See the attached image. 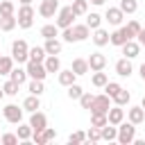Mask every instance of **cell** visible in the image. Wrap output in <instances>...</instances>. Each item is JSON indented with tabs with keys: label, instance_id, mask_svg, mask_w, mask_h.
I'll use <instances>...</instances> for the list:
<instances>
[{
	"label": "cell",
	"instance_id": "obj_15",
	"mask_svg": "<svg viewBox=\"0 0 145 145\" xmlns=\"http://www.w3.org/2000/svg\"><path fill=\"white\" fill-rule=\"evenodd\" d=\"M106 120H109V125H116V127H118V125L125 120V109H122V106H118V104H116V106H111V109L106 111Z\"/></svg>",
	"mask_w": 145,
	"mask_h": 145
},
{
	"label": "cell",
	"instance_id": "obj_9",
	"mask_svg": "<svg viewBox=\"0 0 145 145\" xmlns=\"http://www.w3.org/2000/svg\"><path fill=\"white\" fill-rule=\"evenodd\" d=\"M57 11H59V0H41L39 14H41L43 18H52Z\"/></svg>",
	"mask_w": 145,
	"mask_h": 145
},
{
	"label": "cell",
	"instance_id": "obj_29",
	"mask_svg": "<svg viewBox=\"0 0 145 145\" xmlns=\"http://www.w3.org/2000/svg\"><path fill=\"white\" fill-rule=\"evenodd\" d=\"M70 7H72L75 16H84V14L88 11V0H72Z\"/></svg>",
	"mask_w": 145,
	"mask_h": 145
},
{
	"label": "cell",
	"instance_id": "obj_33",
	"mask_svg": "<svg viewBox=\"0 0 145 145\" xmlns=\"http://www.w3.org/2000/svg\"><path fill=\"white\" fill-rule=\"evenodd\" d=\"M11 68H14V59H11V57L0 54V75H9V72H11Z\"/></svg>",
	"mask_w": 145,
	"mask_h": 145
},
{
	"label": "cell",
	"instance_id": "obj_1",
	"mask_svg": "<svg viewBox=\"0 0 145 145\" xmlns=\"http://www.w3.org/2000/svg\"><path fill=\"white\" fill-rule=\"evenodd\" d=\"M63 41L66 43H79V41H86L88 36H91V29H88V25L84 23V25H70V27H66L63 29Z\"/></svg>",
	"mask_w": 145,
	"mask_h": 145
},
{
	"label": "cell",
	"instance_id": "obj_57",
	"mask_svg": "<svg viewBox=\"0 0 145 145\" xmlns=\"http://www.w3.org/2000/svg\"><path fill=\"white\" fill-rule=\"evenodd\" d=\"M70 2H72V0H70Z\"/></svg>",
	"mask_w": 145,
	"mask_h": 145
},
{
	"label": "cell",
	"instance_id": "obj_12",
	"mask_svg": "<svg viewBox=\"0 0 145 145\" xmlns=\"http://www.w3.org/2000/svg\"><path fill=\"white\" fill-rule=\"evenodd\" d=\"M129 39H131V34L127 32V27H118L113 34H109V43H111V45H118V48H120L125 41H129Z\"/></svg>",
	"mask_w": 145,
	"mask_h": 145
},
{
	"label": "cell",
	"instance_id": "obj_56",
	"mask_svg": "<svg viewBox=\"0 0 145 145\" xmlns=\"http://www.w3.org/2000/svg\"><path fill=\"white\" fill-rule=\"evenodd\" d=\"M143 140H145V138H143Z\"/></svg>",
	"mask_w": 145,
	"mask_h": 145
},
{
	"label": "cell",
	"instance_id": "obj_55",
	"mask_svg": "<svg viewBox=\"0 0 145 145\" xmlns=\"http://www.w3.org/2000/svg\"><path fill=\"white\" fill-rule=\"evenodd\" d=\"M0 145H2V140H0Z\"/></svg>",
	"mask_w": 145,
	"mask_h": 145
},
{
	"label": "cell",
	"instance_id": "obj_2",
	"mask_svg": "<svg viewBox=\"0 0 145 145\" xmlns=\"http://www.w3.org/2000/svg\"><path fill=\"white\" fill-rule=\"evenodd\" d=\"M134 138H136V125L122 120V122L118 125V136H116V140H118L120 145H129V143H134Z\"/></svg>",
	"mask_w": 145,
	"mask_h": 145
},
{
	"label": "cell",
	"instance_id": "obj_37",
	"mask_svg": "<svg viewBox=\"0 0 145 145\" xmlns=\"http://www.w3.org/2000/svg\"><path fill=\"white\" fill-rule=\"evenodd\" d=\"M2 91H5V95L14 97V95H18V84H16L14 79H9V82H5V84H2Z\"/></svg>",
	"mask_w": 145,
	"mask_h": 145
},
{
	"label": "cell",
	"instance_id": "obj_16",
	"mask_svg": "<svg viewBox=\"0 0 145 145\" xmlns=\"http://www.w3.org/2000/svg\"><path fill=\"white\" fill-rule=\"evenodd\" d=\"M116 72H118L120 77H129V75L134 72V68H131V59H127V57L118 59V61H116Z\"/></svg>",
	"mask_w": 145,
	"mask_h": 145
},
{
	"label": "cell",
	"instance_id": "obj_44",
	"mask_svg": "<svg viewBox=\"0 0 145 145\" xmlns=\"http://www.w3.org/2000/svg\"><path fill=\"white\" fill-rule=\"evenodd\" d=\"M84 140H86V134H84V131H75V134L68 136V143H70V145H79V143H84Z\"/></svg>",
	"mask_w": 145,
	"mask_h": 145
},
{
	"label": "cell",
	"instance_id": "obj_36",
	"mask_svg": "<svg viewBox=\"0 0 145 145\" xmlns=\"http://www.w3.org/2000/svg\"><path fill=\"white\" fill-rule=\"evenodd\" d=\"M66 88H68L66 93H68V97H70V100H79V95L84 93V88H82L77 82H72V84H70V86H66Z\"/></svg>",
	"mask_w": 145,
	"mask_h": 145
},
{
	"label": "cell",
	"instance_id": "obj_18",
	"mask_svg": "<svg viewBox=\"0 0 145 145\" xmlns=\"http://www.w3.org/2000/svg\"><path fill=\"white\" fill-rule=\"evenodd\" d=\"M43 66H45L48 72H59V70H61V61H59L57 54H48V57L43 59Z\"/></svg>",
	"mask_w": 145,
	"mask_h": 145
},
{
	"label": "cell",
	"instance_id": "obj_3",
	"mask_svg": "<svg viewBox=\"0 0 145 145\" xmlns=\"http://www.w3.org/2000/svg\"><path fill=\"white\" fill-rule=\"evenodd\" d=\"M16 20H18V27L29 29V27L34 25V7H32V5H20V7H18Z\"/></svg>",
	"mask_w": 145,
	"mask_h": 145
},
{
	"label": "cell",
	"instance_id": "obj_39",
	"mask_svg": "<svg viewBox=\"0 0 145 145\" xmlns=\"http://www.w3.org/2000/svg\"><path fill=\"white\" fill-rule=\"evenodd\" d=\"M86 140H91V143H100V140H102L100 127H93V125H91V129L86 131Z\"/></svg>",
	"mask_w": 145,
	"mask_h": 145
},
{
	"label": "cell",
	"instance_id": "obj_24",
	"mask_svg": "<svg viewBox=\"0 0 145 145\" xmlns=\"http://www.w3.org/2000/svg\"><path fill=\"white\" fill-rule=\"evenodd\" d=\"M129 100H131V93H129V91H125V88H120V91L111 97V102H116L118 106H127V104H129Z\"/></svg>",
	"mask_w": 145,
	"mask_h": 145
},
{
	"label": "cell",
	"instance_id": "obj_22",
	"mask_svg": "<svg viewBox=\"0 0 145 145\" xmlns=\"http://www.w3.org/2000/svg\"><path fill=\"white\" fill-rule=\"evenodd\" d=\"M100 134H102V140H116V136H118V127L116 125H104V127H100Z\"/></svg>",
	"mask_w": 145,
	"mask_h": 145
},
{
	"label": "cell",
	"instance_id": "obj_42",
	"mask_svg": "<svg viewBox=\"0 0 145 145\" xmlns=\"http://www.w3.org/2000/svg\"><path fill=\"white\" fill-rule=\"evenodd\" d=\"M125 27H127V32H129V34H131V39H136V34H138V32H140V27H143V25H140V23H138V20H129V23H127V25H125Z\"/></svg>",
	"mask_w": 145,
	"mask_h": 145
},
{
	"label": "cell",
	"instance_id": "obj_45",
	"mask_svg": "<svg viewBox=\"0 0 145 145\" xmlns=\"http://www.w3.org/2000/svg\"><path fill=\"white\" fill-rule=\"evenodd\" d=\"M93 97H95V95H91V93H86V91H84V93L79 95V104H82V109H91Z\"/></svg>",
	"mask_w": 145,
	"mask_h": 145
},
{
	"label": "cell",
	"instance_id": "obj_35",
	"mask_svg": "<svg viewBox=\"0 0 145 145\" xmlns=\"http://www.w3.org/2000/svg\"><path fill=\"white\" fill-rule=\"evenodd\" d=\"M27 91H29L32 95H41V93L45 91V86H43V79H32V82H29V86H27Z\"/></svg>",
	"mask_w": 145,
	"mask_h": 145
},
{
	"label": "cell",
	"instance_id": "obj_41",
	"mask_svg": "<svg viewBox=\"0 0 145 145\" xmlns=\"http://www.w3.org/2000/svg\"><path fill=\"white\" fill-rule=\"evenodd\" d=\"M11 14H14V2L0 0V16H11Z\"/></svg>",
	"mask_w": 145,
	"mask_h": 145
},
{
	"label": "cell",
	"instance_id": "obj_17",
	"mask_svg": "<svg viewBox=\"0 0 145 145\" xmlns=\"http://www.w3.org/2000/svg\"><path fill=\"white\" fill-rule=\"evenodd\" d=\"M127 120L134 122V125H140V122L145 120V109H143V106H131V109H127Z\"/></svg>",
	"mask_w": 145,
	"mask_h": 145
},
{
	"label": "cell",
	"instance_id": "obj_5",
	"mask_svg": "<svg viewBox=\"0 0 145 145\" xmlns=\"http://www.w3.org/2000/svg\"><path fill=\"white\" fill-rule=\"evenodd\" d=\"M75 18H77V16H75L72 7L68 5V7H63V9L57 11V23H54V25H57L59 29H66V27H70V25L75 23Z\"/></svg>",
	"mask_w": 145,
	"mask_h": 145
},
{
	"label": "cell",
	"instance_id": "obj_40",
	"mask_svg": "<svg viewBox=\"0 0 145 145\" xmlns=\"http://www.w3.org/2000/svg\"><path fill=\"white\" fill-rule=\"evenodd\" d=\"M100 23H102V16H100V14H88V16H86V25H88V29L100 27Z\"/></svg>",
	"mask_w": 145,
	"mask_h": 145
},
{
	"label": "cell",
	"instance_id": "obj_21",
	"mask_svg": "<svg viewBox=\"0 0 145 145\" xmlns=\"http://www.w3.org/2000/svg\"><path fill=\"white\" fill-rule=\"evenodd\" d=\"M70 70L79 77V75H86L88 72V61L86 59H82V57H77L75 61H72V66H70Z\"/></svg>",
	"mask_w": 145,
	"mask_h": 145
},
{
	"label": "cell",
	"instance_id": "obj_38",
	"mask_svg": "<svg viewBox=\"0 0 145 145\" xmlns=\"http://www.w3.org/2000/svg\"><path fill=\"white\" fill-rule=\"evenodd\" d=\"M109 120H106V113H91V125L93 127H104Z\"/></svg>",
	"mask_w": 145,
	"mask_h": 145
},
{
	"label": "cell",
	"instance_id": "obj_51",
	"mask_svg": "<svg viewBox=\"0 0 145 145\" xmlns=\"http://www.w3.org/2000/svg\"><path fill=\"white\" fill-rule=\"evenodd\" d=\"M20 5H32V0H18Z\"/></svg>",
	"mask_w": 145,
	"mask_h": 145
},
{
	"label": "cell",
	"instance_id": "obj_20",
	"mask_svg": "<svg viewBox=\"0 0 145 145\" xmlns=\"http://www.w3.org/2000/svg\"><path fill=\"white\" fill-rule=\"evenodd\" d=\"M23 109L29 111V113H32V111H39V109H41V100H39V95H32V93H29V95L23 100Z\"/></svg>",
	"mask_w": 145,
	"mask_h": 145
},
{
	"label": "cell",
	"instance_id": "obj_23",
	"mask_svg": "<svg viewBox=\"0 0 145 145\" xmlns=\"http://www.w3.org/2000/svg\"><path fill=\"white\" fill-rule=\"evenodd\" d=\"M43 50H45V54H59L61 52V41L59 39H45Z\"/></svg>",
	"mask_w": 145,
	"mask_h": 145
},
{
	"label": "cell",
	"instance_id": "obj_43",
	"mask_svg": "<svg viewBox=\"0 0 145 145\" xmlns=\"http://www.w3.org/2000/svg\"><path fill=\"white\" fill-rule=\"evenodd\" d=\"M120 88H122V86H120L118 82H106V84H104V91H106V95H109V97H113Z\"/></svg>",
	"mask_w": 145,
	"mask_h": 145
},
{
	"label": "cell",
	"instance_id": "obj_6",
	"mask_svg": "<svg viewBox=\"0 0 145 145\" xmlns=\"http://www.w3.org/2000/svg\"><path fill=\"white\" fill-rule=\"evenodd\" d=\"M25 70H27V77H32V79H45L48 77V70H45V66L41 61L27 59L25 61Z\"/></svg>",
	"mask_w": 145,
	"mask_h": 145
},
{
	"label": "cell",
	"instance_id": "obj_31",
	"mask_svg": "<svg viewBox=\"0 0 145 145\" xmlns=\"http://www.w3.org/2000/svg\"><path fill=\"white\" fill-rule=\"evenodd\" d=\"M16 136H18V140H25V143H27V140L32 138V127H29V125H20V122H18Z\"/></svg>",
	"mask_w": 145,
	"mask_h": 145
},
{
	"label": "cell",
	"instance_id": "obj_25",
	"mask_svg": "<svg viewBox=\"0 0 145 145\" xmlns=\"http://www.w3.org/2000/svg\"><path fill=\"white\" fill-rule=\"evenodd\" d=\"M16 25H18V20H16L14 14H11V16H0V29H2V32H11Z\"/></svg>",
	"mask_w": 145,
	"mask_h": 145
},
{
	"label": "cell",
	"instance_id": "obj_28",
	"mask_svg": "<svg viewBox=\"0 0 145 145\" xmlns=\"http://www.w3.org/2000/svg\"><path fill=\"white\" fill-rule=\"evenodd\" d=\"M75 79H77V75L72 70H59V84L61 86H70Z\"/></svg>",
	"mask_w": 145,
	"mask_h": 145
},
{
	"label": "cell",
	"instance_id": "obj_19",
	"mask_svg": "<svg viewBox=\"0 0 145 145\" xmlns=\"http://www.w3.org/2000/svg\"><path fill=\"white\" fill-rule=\"evenodd\" d=\"M93 43H95L97 48L106 45V43H109V32L102 29V27H95V29H93Z\"/></svg>",
	"mask_w": 145,
	"mask_h": 145
},
{
	"label": "cell",
	"instance_id": "obj_26",
	"mask_svg": "<svg viewBox=\"0 0 145 145\" xmlns=\"http://www.w3.org/2000/svg\"><path fill=\"white\" fill-rule=\"evenodd\" d=\"M9 79H14V82L20 86V84H25V79H27V70H25V68H11Z\"/></svg>",
	"mask_w": 145,
	"mask_h": 145
},
{
	"label": "cell",
	"instance_id": "obj_46",
	"mask_svg": "<svg viewBox=\"0 0 145 145\" xmlns=\"http://www.w3.org/2000/svg\"><path fill=\"white\" fill-rule=\"evenodd\" d=\"M0 140H2V145H16L18 143V136L16 134H2Z\"/></svg>",
	"mask_w": 145,
	"mask_h": 145
},
{
	"label": "cell",
	"instance_id": "obj_8",
	"mask_svg": "<svg viewBox=\"0 0 145 145\" xmlns=\"http://www.w3.org/2000/svg\"><path fill=\"white\" fill-rule=\"evenodd\" d=\"M2 113H5V120L11 122V125H18V122L23 120V109H20L18 104H7V106L2 109Z\"/></svg>",
	"mask_w": 145,
	"mask_h": 145
},
{
	"label": "cell",
	"instance_id": "obj_27",
	"mask_svg": "<svg viewBox=\"0 0 145 145\" xmlns=\"http://www.w3.org/2000/svg\"><path fill=\"white\" fill-rule=\"evenodd\" d=\"M41 36H43V39H57V36H59V27L52 25V23H48V25L41 27Z\"/></svg>",
	"mask_w": 145,
	"mask_h": 145
},
{
	"label": "cell",
	"instance_id": "obj_52",
	"mask_svg": "<svg viewBox=\"0 0 145 145\" xmlns=\"http://www.w3.org/2000/svg\"><path fill=\"white\" fill-rule=\"evenodd\" d=\"M93 5H104V0H91Z\"/></svg>",
	"mask_w": 145,
	"mask_h": 145
},
{
	"label": "cell",
	"instance_id": "obj_7",
	"mask_svg": "<svg viewBox=\"0 0 145 145\" xmlns=\"http://www.w3.org/2000/svg\"><path fill=\"white\" fill-rule=\"evenodd\" d=\"M109 109H111V97H109L106 93L93 97V102H91V113H106Z\"/></svg>",
	"mask_w": 145,
	"mask_h": 145
},
{
	"label": "cell",
	"instance_id": "obj_34",
	"mask_svg": "<svg viewBox=\"0 0 145 145\" xmlns=\"http://www.w3.org/2000/svg\"><path fill=\"white\" fill-rule=\"evenodd\" d=\"M48 54H45V50L43 48H39V45H34V48H29V59L32 61H41L43 63V59H45Z\"/></svg>",
	"mask_w": 145,
	"mask_h": 145
},
{
	"label": "cell",
	"instance_id": "obj_54",
	"mask_svg": "<svg viewBox=\"0 0 145 145\" xmlns=\"http://www.w3.org/2000/svg\"><path fill=\"white\" fill-rule=\"evenodd\" d=\"M140 106H143V109H145V97H143V102H140Z\"/></svg>",
	"mask_w": 145,
	"mask_h": 145
},
{
	"label": "cell",
	"instance_id": "obj_49",
	"mask_svg": "<svg viewBox=\"0 0 145 145\" xmlns=\"http://www.w3.org/2000/svg\"><path fill=\"white\" fill-rule=\"evenodd\" d=\"M136 39H138V43H140V48H145V27H140V32L136 34Z\"/></svg>",
	"mask_w": 145,
	"mask_h": 145
},
{
	"label": "cell",
	"instance_id": "obj_32",
	"mask_svg": "<svg viewBox=\"0 0 145 145\" xmlns=\"http://www.w3.org/2000/svg\"><path fill=\"white\" fill-rule=\"evenodd\" d=\"M120 11L122 14H136V9H138V2L136 0H120Z\"/></svg>",
	"mask_w": 145,
	"mask_h": 145
},
{
	"label": "cell",
	"instance_id": "obj_48",
	"mask_svg": "<svg viewBox=\"0 0 145 145\" xmlns=\"http://www.w3.org/2000/svg\"><path fill=\"white\" fill-rule=\"evenodd\" d=\"M32 138H34V143H36V145H45V143H48V140H45V136H43V131H34V134H32Z\"/></svg>",
	"mask_w": 145,
	"mask_h": 145
},
{
	"label": "cell",
	"instance_id": "obj_4",
	"mask_svg": "<svg viewBox=\"0 0 145 145\" xmlns=\"http://www.w3.org/2000/svg\"><path fill=\"white\" fill-rule=\"evenodd\" d=\"M11 59L18 61V63H25V61L29 59V45H27L23 39H18V41L11 43Z\"/></svg>",
	"mask_w": 145,
	"mask_h": 145
},
{
	"label": "cell",
	"instance_id": "obj_53",
	"mask_svg": "<svg viewBox=\"0 0 145 145\" xmlns=\"http://www.w3.org/2000/svg\"><path fill=\"white\" fill-rule=\"evenodd\" d=\"M2 97H5V91H2V86H0V100H2Z\"/></svg>",
	"mask_w": 145,
	"mask_h": 145
},
{
	"label": "cell",
	"instance_id": "obj_10",
	"mask_svg": "<svg viewBox=\"0 0 145 145\" xmlns=\"http://www.w3.org/2000/svg\"><path fill=\"white\" fill-rule=\"evenodd\" d=\"M29 127H32V134H34V131H43V129L48 127V118H45V113H41V111H32Z\"/></svg>",
	"mask_w": 145,
	"mask_h": 145
},
{
	"label": "cell",
	"instance_id": "obj_47",
	"mask_svg": "<svg viewBox=\"0 0 145 145\" xmlns=\"http://www.w3.org/2000/svg\"><path fill=\"white\" fill-rule=\"evenodd\" d=\"M43 136H45V140L50 143V140H54V138H57V131H54L52 127H45V129H43Z\"/></svg>",
	"mask_w": 145,
	"mask_h": 145
},
{
	"label": "cell",
	"instance_id": "obj_14",
	"mask_svg": "<svg viewBox=\"0 0 145 145\" xmlns=\"http://www.w3.org/2000/svg\"><path fill=\"white\" fill-rule=\"evenodd\" d=\"M120 48H122V54H125L127 59H134V57H138V52H140V43H138V41H134V39L125 41Z\"/></svg>",
	"mask_w": 145,
	"mask_h": 145
},
{
	"label": "cell",
	"instance_id": "obj_30",
	"mask_svg": "<svg viewBox=\"0 0 145 145\" xmlns=\"http://www.w3.org/2000/svg\"><path fill=\"white\" fill-rule=\"evenodd\" d=\"M91 82H93V86H97V88H104V84L109 82V77H106V72H102V70H95V72H93V77H91Z\"/></svg>",
	"mask_w": 145,
	"mask_h": 145
},
{
	"label": "cell",
	"instance_id": "obj_13",
	"mask_svg": "<svg viewBox=\"0 0 145 145\" xmlns=\"http://www.w3.org/2000/svg\"><path fill=\"white\" fill-rule=\"evenodd\" d=\"M86 61H88V70H93V72L95 70H104V66H106V57L102 52H93Z\"/></svg>",
	"mask_w": 145,
	"mask_h": 145
},
{
	"label": "cell",
	"instance_id": "obj_11",
	"mask_svg": "<svg viewBox=\"0 0 145 145\" xmlns=\"http://www.w3.org/2000/svg\"><path fill=\"white\" fill-rule=\"evenodd\" d=\"M104 20H106L109 25L118 27V25L125 20V14L120 11V7H109V9H106V14H104Z\"/></svg>",
	"mask_w": 145,
	"mask_h": 145
},
{
	"label": "cell",
	"instance_id": "obj_50",
	"mask_svg": "<svg viewBox=\"0 0 145 145\" xmlns=\"http://www.w3.org/2000/svg\"><path fill=\"white\" fill-rule=\"evenodd\" d=\"M138 72H140V79L145 82V63H140V68H138Z\"/></svg>",
	"mask_w": 145,
	"mask_h": 145
}]
</instances>
